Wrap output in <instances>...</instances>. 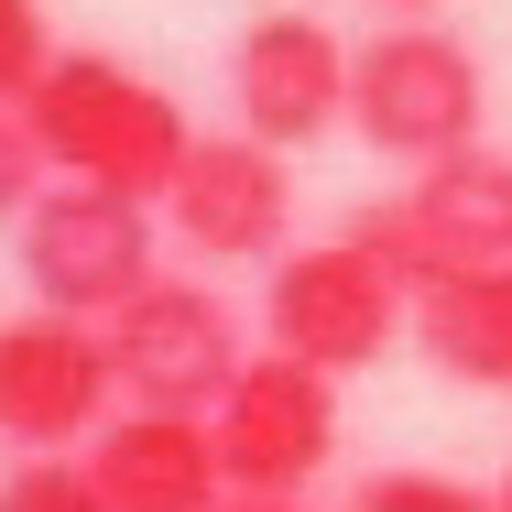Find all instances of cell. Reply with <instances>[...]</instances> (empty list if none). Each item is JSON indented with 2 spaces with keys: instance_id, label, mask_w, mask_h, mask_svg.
Returning <instances> with one entry per match:
<instances>
[{
  "instance_id": "obj_1",
  "label": "cell",
  "mask_w": 512,
  "mask_h": 512,
  "mask_svg": "<svg viewBox=\"0 0 512 512\" xmlns=\"http://www.w3.org/2000/svg\"><path fill=\"white\" fill-rule=\"evenodd\" d=\"M22 120H33V142L66 186H99V197H131V207L175 197V175L197 153L186 109L120 55H55L44 88L22 99Z\"/></svg>"
},
{
  "instance_id": "obj_2",
  "label": "cell",
  "mask_w": 512,
  "mask_h": 512,
  "mask_svg": "<svg viewBox=\"0 0 512 512\" xmlns=\"http://www.w3.org/2000/svg\"><path fill=\"white\" fill-rule=\"evenodd\" d=\"M349 240L404 284L414 306L436 284H458V273H502L512 262V153H447V164H425L404 197L360 207Z\"/></svg>"
},
{
  "instance_id": "obj_3",
  "label": "cell",
  "mask_w": 512,
  "mask_h": 512,
  "mask_svg": "<svg viewBox=\"0 0 512 512\" xmlns=\"http://www.w3.org/2000/svg\"><path fill=\"white\" fill-rule=\"evenodd\" d=\"M349 120H360L371 153H393L414 175L447 164V153H480V55L436 22H393L349 66Z\"/></svg>"
},
{
  "instance_id": "obj_4",
  "label": "cell",
  "mask_w": 512,
  "mask_h": 512,
  "mask_svg": "<svg viewBox=\"0 0 512 512\" xmlns=\"http://www.w3.org/2000/svg\"><path fill=\"white\" fill-rule=\"evenodd\" d=\"M262 327H273V349L284 360H306V371H371L393 338L414 327V295L338 229V240H295L284 262H273V284H262Z\"/></svg>"
},
{
  "instance_id": "obj_5",
  "label": "cell",
  "mask_w": 512,
  "mask_h": 512,
  "mask_svg": "<svg viewBox=\"0 0 512 512\" xmlns=\"http://www.w3.org/2000/svg\"><path fill=\"white\" fill-rule=\"evenodd\" d=\"M109 371L142 414H218L229 382L251 371V349H240V316H229L218 284H164L153 273L109 316Z\"/></svg>"
},
{
  "instance_id": "obj_6",
  "label": "cell",
  "mask_w": 512,
  "mask_h": 512,
  "mask_svg": "<svg viewBox=\"0 0 512 512\" xmlns=\"http://www.w3.org/2000/svg\"><path fill=\"white\" fill-rule=\"evenodd\" d=\"M207 436H218L229 502H306V480L338 458V382L284 360V349H262L229 382V404L207 414Z\"/></svg>"
},
{
  "instance_id": "obj_7",
  "label": "cell",
  "mask_w": 512,
  "mask_h": 512,
  "mask_svg": "<svg viewBox=\"0 0 512 512\" xmlns=\"http://www.w3.org/2000/svg\"><path fill=\"white\" fill-rule=\"evenodd\" d=\"M109 404H120L109 327H88V316H44V306L0 327V447H22V458L99 447Z\"/></svg>"
},
{
  "instance_id": "obj_8",
  "label": "cell",
  "mask_w": 512,
  "mask_h": 512,
  "mask_svg": "<svg viewBox=\"0 0 512 512\" xmlns=\"http://www.w3.org/2000/svg\"><path fill=\"white\" fill-rule=\"evenodd\" d=\"M22 284L44 316H109L153 284V207L99 197V186H55V197L22 218Z\"/></svg>"
},
{
  "instance_id": "obj_9",
  "label": "cell",
  "mask_w": 512,
  "mask_h": 512,
  "mask_svg": "<svg viewBox=\"0 0 512 512\" xmlns=\"http://www.w3.org/2000/svg\"><path fill=\"white\" fill-rule=\"evenodd\" d=\"M349 44L316 22V11H251L240 44H229V109L262 153H306L316 131L349 109Z\"/></svg>"
},
{
  "instance_id": "obj_10",
  "label": "cell",
  "mask_w": 512,
  "mask_h": 512,
  "mask_svg": "<svg viewBox=\"0 0 512 512\" xmlns=\"http://www.w3.org/2000/svg\"><path fill=\"white\" fill-rule=\"evenodd\" d=\"M164 218L197 262H284V218H295L284 153H262L251 131H207L164 197Z\"/></svg>"
},
{
  "instance_id": "obj_11",
  "label": "cell",
  "mask_w": 512,
  "mask_h": 512,
  "mask_svg": "<svg viewBox=\"0 0 512 512\" xmlns=\"http://www.w3.org/2000/svg\"><path fill=\"white\" fill-rule=\"evenodd\" d=\"M88 480L109 512H218L229 502V469H218V436L207 414H142L120 404L88 447Z\"/></svg>"
},
{
  "instance_id": "obj_12",
  "label": "cell",
  "mask_w": 512,
  "mask_h": 512,
  "mask_svg": "<svg viewBox=\"0 0 512 512\" xmlns=\"http://www.w3.org/2000/svg\"><path fill=\"white\" fill-rule=\"evenodd\" d=\"M414 338L447 382H480V393H512V262L502 273H458L414 306Z\"/></svg>"
},
{
  "instance_id": "obj_13",
  "label": "cell",
  "mask_w": 512,
  "mask_h": 512,
  "mask_svg": "<svg viewBox=\"0 0 512 512\" xmlns=\"http://www.w3.org/2000/svg\"><path fill=\"white\" fill-rule=\"evenodd\" d=\"M349 512H502V491H469V480H436V469H371Z\"/></svg>"
},
{
  "instance_id": "obj_14",
  "label": "cell",
  "mask_w": 512,
  "mask_h": 512,
  "mask_svg": "<svg viewBox=\"0 0 512 512\" xmlns=\"http://www.w3.org/2000/svg\"><path fill=\"white\" fill-rule=\"evenodd\" d=\"M0 512H109L88 458H11L0 469Z\"/></svg>"
},
{
  "instance_id": "obj_15",
  "label": "cell",
  "mask_w": 512,
  "mask_h": 512,
  "mask_svg": "<svg viewBox=\"0 0 512 512\" xmlns=\"http://www.w3.org/2000/svg\"><path fill=\"white\" fill-rule=\"evenodd\" d=\"M55 66V33H44V0H0V109H22Z\"/></svg>"
},
{
  "instance_id": "obj_16",
  "label": "cell",
  "mask_w": 512,
  "mask_h": 512,
  "mask_svg": "<svg viewBox=\"0 0 512 512\" xmlns=\"http://www.w3.org/2000/svg\"><path fill=\"white\" fill-rule=\"evenodd\" d=\"M44 175H55V164H44V142H33V120H22V109H0V218H33V207L55 197Z\"/></svg>"
},
{
  "instance_id": "obj_17",
  "label": "cell",
  "mask_w": 512,
  "mask_h": 512,
  "mask_svg": "<svg viewBox=\"0 0 512 512\" xmlns=\"http://www.w3.org/2000/svg\"><path fill=\"white\" fill-rule=\"evenodd\" d=\"M218 512H306V502H218Z\"/></svg>"
},
{
  "instance_id": "obj_18",
  "label": "cell",
  "mask_w": 512,
  "mask_h": 512,
  "mask_svg": "<svg viewBox=\"0 0 512 512\" xmlns=\"http://www.w3.org/2000/svg\"><path fill=\"white\" fill-rule=\"evenodd\" d=\"M382 11H436V0H382Z\"/></svg>"
},
{
  "instance_id": "obj_19",
  "label": "cell",
  "mask_w": 512,
  "mask_h": 512,
  "mask_svg": "<svg viewBox=\"0 0 512 512\" xmlns=\"http://www.w3.org/2000/svg\"><path fill=\"white\" fill-rule=\"evenodd\" d=\"M502 512H512V480H502Z\"/></svg>"
}]
</instances>
